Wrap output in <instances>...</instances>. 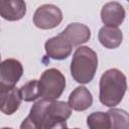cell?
<instances>
[{
	"mask_svg": "<svg viewBox=\"0 0 129 129\" xmlns=\"http://www.w3.org/2000/svg\"><path fill=\"white\" fill-rule=\"evenodd\" d=\"M99 88L100 102L106 107L113 108L121 103L126 93V77L118 69H109L101 76Z\"/></svg>",
	"mask_w": 129,
	"mask_h": 129,
	"instance_id": "6da1fadb",
	"label": "cell"
},
{
	"mask_svg": "<svg viewBox=\"0 0 129 129\" xmlns=\"http://www.w3.org/2000/svg\"><path fill=\"white\" fill-rule=\"evenodd\" d=\"M98 69V55L89 46H80L73 54L71 75L79 84L90 83Z\"/></svg>",
	"mask_w": 129,
	"mask_h": 129,
	"instance_id": "7a4b0ae2",
	"label": "cell"
},
{
	"mask_svg": "<svg viewBox=\"0 0 129 129\" xmlns=\"http://www.w3.org/2000/svg\"><path fill=\"white\" fill-rule=\"evenodd\" d=\"M39 96L48 101L57 100L66 89V78L56 69L45 70L38 80Z\"/></svg>",
	"mask_w": 129,
	"mask_h": 129,
	"instance_id": "3957f363",
	"label": "cell"
},
{
	"mask_svg": "<svg viewBox=\"0 0 129 129\" xmlns=\"http://www.w3.org/2000/svg\"><path fill=\"white\" fill-rule=\"evenodd\" d=\"M23 74L21 62L14 58H7L0 62V91L9 92L15 88Z\"/></svg>",
	"mask_w": 129,
	"mask_h": 129,
	"instance_id": "277c9868",
	"label": "cell"
},
{
	"mask_svg": "<svg viewBox=\"0 0 129 129\" xmlns=\"http://www.w3.org/2000/svg\"><path fill=\"white\" fill-rule=\"evenodd\" d=\"M62 21L61 10L53 4H43L39 6L33 14V23L40 29H52Z\"/></svg>",
	"mask_w": 129,
	"mask_h": 129,
	"instance_id": "5b68a950",
	"label": "cell"
},
{
	"mask_svg": "<svg viewBox=\"0 0 129 129\" xmlns=\"http://www.w3.org/2000/svg\"><path fill=\"white\" fill-rule=\"evenodd\" d=\"M44 49L48 57L56 60H62L70 56L73 46L59 33L58 35L53 36L45 41Z\"/></svg>",
	"mask_w": 129,
	"mask_h": 129,
	"instance_id": "8992f818",
	"label": "cell"
},
{
	"mask_svg": "<svg viewBox=\"0 0 129 129\" xmlns=\"http://www.w3.org/2000/svg\"><path fill=\"white\" fill-rule=\"evenodd\" d=\"M101 19L105 26L118 27L125 19V9L119 2H108L101 9Z\"/></svg>",
	"mask_w": 129,
	"mask_h": 129,
	"instance_id": "52a82bcc",
	"label": "cell"
},
{
	"mask_svg": "<svg viewBox=\"0 0 129 129\" xmlns=\"http://www.w3.org/2000/svg\"><path fill=\"white\" fill-rule=\"evenodd\" d=\"M60 34L71 43L72 46H78L87 42L91 38V29L83 23H70Z\"/></svg>",
	"mask_w": 129,
	"mask_h": 129,
	"instance_id": "ba28073f",
	"label": "cell"
},
{
	"mask_svg": "<svg viewBox=\"0 0 129 129\" xmlns=\"http://www.w3.org/2000/svg\"><path fill=\"white\" fill-rule=\"evenodd\" d=\"M26 14V3L22 0H0V16L8 21H18Z\"/></svg>",
	"mask_w": 129,
	"mask_h": 129,
	"instance_id": "9c48e42d",
	"label": "cell"
},
{
	"mask_svg": "<svg viewBox=\"0 0 129 129\" xmlns=\"http://www.w3.org/2000/svg\"><path fill=\"white\" fill-rule=\"evenodd\" d=\"M68 104L75 111H85L92 106L93 96L86 87L80 86L70 94Z\"/></svg>",
	"mask_w": 129,
	"mask_h": 129,
	"instance_id": "30bf717a",
	"label": "cell"
},
{
	"mask_svg": "<svg viewBox=\"0 0 129 129\" xmlns=\"http://www.w3.org/2000/svg\"><path fill=\"white\" fill-rule=\"evenodd\" d=\"M98 39L104 47L114 49L122 43L123 33L118 27L103 26L98 32Z\"/></svg>",
	"mask_w": 129,
	"mask_h": 129,
	"instance_id": "8fae6325",
	"label": "cell"
},
{
	"mask_svg": "<svg viewBox=\"0 0 129 129\" xmlns=\"http://www.w3.org/2000/svg\"><path fill=\"white\" fill-rule=\"evenodd\" d=\"M107 113L111 122L110 129H129V115L125 110L112 108Z\"/></svg>",
	"mask_w": 129,
	"mask_h": 129,
	"instance_id": "7c38bea8",
	"label": "cell"
},
{
	"mask_svg": "<svg viewBox=\"0 0 129 129\" xmlns=\"http://www.w3.org/2000/svg\"><path fill=\"white\" fill-rule=\"evenodd\" d=\"M87 125L89 129H110V117L107 112H93L87 117Z\"/></svg>",
	"mask_w": 129,
	"mask_h": 129,
	"instance_id": "4fadbf2b",
	"label": "cell"
},
{
	"mask_svg": "<svg viewBox=\"0 0 129 129\" xmlns=\"http://www.w3.org/2000/svg\"><path fill=\"white\" fill-rule=\"evenodd\" d=\"M21 101L22 100L19 95V89L14 88L11 91L7 92L4 105L0 111L5 115H12L19 109Z\"/></svg>",
	"mask_w": 129,
	"mask_h": 129,
	"instance_id": "5bb4252c",
	"label": "cell"
},
{
	"mask_svg": "<svg viewBox=\"0 0 129 129\" xmlns=\"http://www.w3.org/2000/svg\"><path fill=\"white\" fill-rule=\"evenodd\" d=\"M19 95L21 100L25 102H32L38 99L39 89H38V80H31L28 83L24 84L19 89Z\"/></svg>",
	"mask_w": 129,
	"mask_h": 129,
	"instance_id": "9a60e30c",
	"label": "cell"
},
{
	"mask_svg": "<svg viewBox=\"0 0 129 129\" xmlns=\"http://www.w3.org/2000/svg\"><path fill=\"white\" fill-rule=\"evenodd\" d=\"M20 129H43L39 125H37L35 122H33L28 116L22 121L20 124Z\"/></svg>",
	"mask_w": 129,
	"mask_h": 129,
	"instance_id": "2e32d148",
	"label": "cell"
},
{
	"mask_svg": "<svg viewBox=\"0 0 129 129\" xmlns=\"http://www.w3.org/2000/svg\"><path fill=\"white\" fill-rule=\"evenodd\" d=\"M6 94H7V92L0 91V110L4 105V102H5V99H6Z\"/></svg>",
	"mask_w": 129,
	"mask_h": 129,
	"instance_id": "e0dca14e",
	"label": "cell"
},
{
	"mask_svg": "<svg viewBox=\"0 0 129 129\" xmlns=\"http://www.w3.org/2000/svg\"><path fill=\"white\" fill-rule=\"evenodd\" d=\"M1 129H12V128H9V127H3V128H1Z\"/></svg>",
	"mask_w": 129,
	"mask_h": 129,
	"instance_id": "ac0fdd59",
	"label": "cell"
},
{
	"mask_svg": "<svg viewBox=\"0 0 129 129\" xmlns=\"http://www.w3.org/2000/svg\"><path fill=\"white\" fill-rule=\"evenodd\" d=\"M66 129H69V128H66ZM74 129H80V128H74Z\"/></svg>",
	"mask_w": 129,
	"mask_h": 129,
	"instance_id": "d6986e66",
	"label": "cell"
},
{
	"mask_svg": "<svg viewBox=\"0 0 129 129\" xmlns=\"http://www.w3.org/2000/svg\"><path fill=\"white\" fill-rule=\"evenodd\" d=\"M0 62H1V54H0Z\"/></svg>",
	"mask_w": 129,
	"mask_h": 129,
	"instance_id": "ffe728a7",
	"label": "cell"
}]
</instances>
